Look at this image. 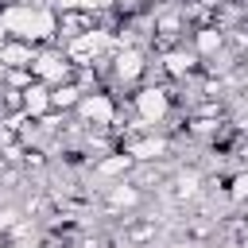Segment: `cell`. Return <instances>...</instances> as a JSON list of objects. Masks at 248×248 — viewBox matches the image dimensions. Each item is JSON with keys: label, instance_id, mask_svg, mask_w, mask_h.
<instances>
[{"label": "cell", "instance_id": "cell-1", "mask_svg": "<svg viewBox=\"0 0 248 248\" xmlns=\"http://www.w3.org/2000/svg\"><path fill=\"white\" fill-rule=\"evenodd\" d=\"M8 66H31L35 62V54H31V46L27 43H16V46H4V54H0Z\"/></svg>", "mask_w": 248, "mask_h": 248}, {"label": "cell", "instance_id": "cell-2", "mask_svg": "<svg viewBox=\"0 0 248 248\" xmlns=\"http://www.w3.org/2000/svg\"><path fill=\"white\" fill-rule=\"evenodd\" d=\"M23 93H27V97H23V105H27V112H35V116H39V112H43V108H46V105H50V97H46V93H43V85H35V89H31V85H27V89H23Z\"/></svg>", "mask_w": 248, "mask_h": 248}, {"label": "cell", "instance_id": "cell-3", "mask_svg": "<svg viewBox=\"0 0 248 248\" xmlns=\"http://www.w3.org/2000/svg\"><path fill=\"white\" fill-rule=\"evenodd\" d=\"M74 101H78V89L74 85H58L50 93V105H74Z\"/></svg>", "mask_w": 248, "mask_h": 248}, {"label": "cell", "instance_id": "cell-4", "mask_svg": "<svg viewBox=\"0 0 248 248\" xmlns=\"http://www.w3.org/2000/svg\"><path fill=\"white\" fill-rule=\"evenodd\" d=\"M4 39H8V27H4V23H0V46H4Z\"/></svg>", "mask_w": 248, "mask_h": 248}]
</instances>
